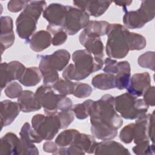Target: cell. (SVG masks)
<instances>
[{
    "label": "cell",
    "instance_id": "obj_28",
    "mask_svg": "<svg viewBox=\"0 0 155 155\" xmlns=\"http://www.w3.org/2000/svg\"><path fill=\"white\" fill-rule=\"evenodd\" d=\"M42 75L39 69L36 67L26 68L23 74L18 80L19 82L25 87H33L40 82Z\"/></svg>",
    "mask_w": 155,
    "mask_h": 155
},
{
    "label": "cell",
    "instance_id": "obj_30",
    "mask_svg": "<svg viewBox=\"0 0 155 155\" xmlns=\"http://www.w3.org/2000/svg\"><path fill=\"white\" fill-rule=\"evenodd\" d=\"M79 131L76 129L65 130L60 133L55 139V143L58 147L70 146L74 140V137Z\"/></svg>",
    "mask_w": 155,
    "mask_h": 155
},
{
    "label": "cell",
    "instance_id": "obj_26",
    "mask_svg": "<svg viewBox=\"0 0 155 155\" xmlns=\"http://www.w3.org/2000/svg\"><path fill=\"white\" fill-rule=\"evenodd\" d=\"M96 143L97 142L93 135L79 132L75 136L71 144L77 146L85 153L93 154Z\"/></svg>",
    "mask_w": 155,
    "mask_h": 155
},
{
    "label": "cell",
    "instance_id": "obj_29",
    "mask_svg": "<svg viewBox=\"0 0 155 155\" xmlns=\"http://www.w3.org/2000/svg\"><path fill=\"white\" fill-rule=\"evenodd\" d=\"M47 30L49 31L52 36L51 44L54 46H58L64 44L67 39V34L64 30L60 27L48 25Z\"/></svg>",
    "mask_w": 155,
    "mask_h": 155
},
{
    "label": "cell",
    "instance_id": "obj_39",
    "mask_svg": "<svg viewBox=\"0 0 155 155\" xmlns=\"http://www.w3.org/2000/svg\"><path fill=\"white\" fill-rule=\"evenodd\" d=\"M134 123H131L125 125L119 133V139L120 140L126 143H130L133 140Z\"/></svg>",
    "mask_w": 155,
    "mask_h": 155
},
{
    "label": "cell",
    "instance_id": "obj_17",
    "mask_svg": "<svg viewBox=\"0 0 155 155\" xmlns=\"http://www.w3.org/2000/svg\"><path fill=\"white\" fill-rule=\"evenodd\" d=\"M21 108L18 102L10 100L1 102V129L10 125L18 116Z\"/></svg>",
    "mask_w": 155,
    "mask_h": 155
},
{
    "label": "cell",
    "instance_id": "obj_21",
    "mask_svg": "<svg viewBox=\"0 0 155 155\" xmlns=\"http://www.w3.org/2000/svg\"><path fill=\"white\" fill-rule=\"evenodd\" d=\"M79 40L85 50L94 56L102 59L104 58V47L100 38L88 36L82 31L79 36Z\"/></svg>",
    "mask_w": 155,
    "mask_h": 155
},
{
    "label": "cell",
    "instance_id": "obj_8",
    "mask_svg": "<svg viewBox=\"0 0 155 155\" xmlns=\"http://www.w3.org/2000/svg\"><path fill=\"white\" fill-rule=\"evenodd\" d=\"M31 126L38 135L45 140H51L61 129L57 113L45 115L35 114L31 119Z\"/></svg>",
    "mask_w": 155,
    "mask_h": 155
},
{
    "label": "cell",
    "instance_id": "obj_40",
    "mask_svg": "<svg viewBox=\"0 0 155 155\" xmlns=\"http://www.w3.org/2000/svg\"><path fill=\"white\" fill-rule=\"evenodd\" d=\"M30 1H10L7 4L8 10L12 13H17L24 10Z\"/></svg>",
    "mask_w": 155,
    "mask_h": 155
},
{
    "label": "cell",
    "instance_id": "obj_18",
    "mask_svg": "<svg viewBox=\"0 0 155 155\" xmlns=\"http://www.w3.org/2000/svg\"><path fill=\"white\" fill-rule=\"evenodd\" d=\"M13 29V22L12 18L8 16H1L0 44L5 49L12 47L14 44L15 36Z\"/></svg>",
    "mask_w": 155,
    "mask_h": 155
},
{
    "label": "cell",
    "instance_id": "obj_23",
    "mask_svg": "<svg viewBox=\"0 0 155 155\" xmlns=\"http://www.w3.org/2000/svg\"><path fill=\"white\" fill-rule=\"evenodd\" d=\"M18 103L19 105L21 111L24 113L36 111L41 108L38 102L35 93L30 90H24L18 97Z\"/></svg>",
    "mask_w": 155,
    "mask_h": 155
},
{
    "label": "cell",
    "instance_id": "obj_43",
    "mask_svg": "<svg viewBox=\"0 0 155 155\" xmlns=\"http://www.w3.org/2000/svg\"><path fill=\"white\" fill-rule=\"evenodd\" d=\"M154 110L153 113L150 114L149 125H148V135L150 140L154 143Z\"/></svg>",
    "mask_w": 155,
    "mask_h": 155
},
{
    "label": "cell",
    "instance_id": "obj_41",
    "mask_svg": "<svg viewBox=\"0 0 155 155\" xmlns=\"http://www.w3.org/2000/svg\"><path fill=\"white\" fill-rule=\"evenodd\" d=\"M105 65L103 71L107 73L116 74L117 72V61L115 59H113L110 58H107L104 61Z\"/></svg>",
    "mask_w": 155,
    "mask_h": 155
},
{
    "label": "cell",
    "instance_id": "obj_14",
    "mask_svg": "<svg viewBox=\"0 0 155 155\" xmlns=\"http://www.w3.org/2000/svg\"><path fill=\"white\" fill-rule=\"evenodd\" d=\"M111 1H74V5L85 12L89 16L99 17L102 16L109 8Z\"/></svg>",
    "mask_w": 155,
    "mask_h": 155
},
{
    "label": "cell",
    "instance_id": "obj_38",
    "mask_svg": "<svg viewBox=\"0 0 155 155\" xmlns=\"http://www.w3.org/2000/svg\"><path fill=\"white\" fill-rule=\"evenodd\" d=\"M22 86L16 82H12L6 87L4 93L10 99H15L18 97L22 93Z\"/></svg>",
    "mask_w": 155,
    "mask_h": 155
},
{
    "label": "cell",
    "instance_id": "obj_2",
    "mask_svg": "<svg viewBox=\"0 0 155 155\" xmlns=\"http://www.w3.org/2000/svg\"><path fill=\"white\" fill-rule=\"evenodd\" d=\"M72 60L74 64L68 65L62 73L64 79L70 81L85 79L92 73L102 69L104 65L102 58L94 56L85 49L74 51Z\"/></svg>",
    "mask_w": 155,
    "mask_h": 155
},
{
    "label": "cell",
    "instance_id": "obj_25",
    "mask_svg": "<svg viewBox=\"0 0 155 155\" xmlns=\"http://www.w3.org/2000/svg\"><path fill=\"white\" fill-rule=\"evenodd\" d=\"M110 24L105 21H90L82 31L88 36L100 38L107 34Z\"/></svg>",
    "mask_w": 155,
    "mask_h": 155
},
{
    "label": "cell",
    "instance_id": "obj_34",
    "mask_svg": "<svg viewBox=\"0 0 155 155\" xmlns=\"http://www.w3.org/2000/svg\"><path fill=\"white\" fill-rule=\"evenodd\" d=\"M130 50H140L147 45L145 38L140 34L130 32L129 35Z\"/></svg>",
    "mask_w": 155,
    "mask_h": 155
},
{
    "label": "cell",
    "instance_id": "obj_3",
    "mask_svg": "<svg viewBox=\"0 0 155 155\" xmlns=\"http://www.w3.org/2000/svg\"><path fill=\"white\" fill-rule=\"evenodd\" d=\"M44 1H30L16 21V31L19 38L28 41L36 30L38 19L45 8Z\"/></svg>",
    "mask_w": 155,
    "mask_h": 155
},
{
    "label": "cell",
    "instance_id": "obj_33",
    "mask_svg": "<svg viewBox=\"0 0 155 155\" xmlns=\"http://www.w3.org/2000/svg\"><path fill=\"white\" fill-rule=\"evenodd\" d=\"M155 53L152 51H148L140 55L137 59L138 64L140 67L148 68L152 71L154 70Z\"/></svg>",
    "mask_w": 155,
    "mask_h": 155
},
{
    "label": "cell",
    "instance_id": "obj_42",
    "mask_svg": "<svg viewBox=\"0 0 155 155\" xmlns=\"http://www.w3.org/2000/svg\"><path fill=\"white\" fill-rule=\"evenodd\" d=\"M154 87L150 86L143 94V100L148 106L154 107L155 105L154 101Z\"/></svg>",
    "mask_w": 155,
    "mask_h": 155
},
{
    "label": "cell",
    "instance_id": "obj_37",
    "mask_svg": "<svg viewBox=\"0 0 155 155\" xmlns=\"http://www.w3.org/2000/svg\"><path fill=\"white\" fill-rule=\"evenodd\" d=\"M133 153L136 154H154V144L150 143V142L137 144L132 148Z\"/></svg>",
    "mask_w": 155,
    "mask_h": 155
},
{
    "label": "cell",
    "instance_id": "obj_7",
    "mask_svg": "<svg viewBox=\"0 0 155 155\" xmlns=\"http://www.w3.org/2000/svg\"><path fill=\"white\" fill-rule=\"evenodd\" d=\"M124 26L129 29H137L143 27L145 24L152 21L155 16V1H142L140 7L136 10H127L123 8Z\"/></svg>",
    "mask_w": 155,
    "mask_h": 155
},
{
    "label": "cell",
    "instance_id": "obj_36",
    "mask_svg": "<svg viewBox=\"0 0 155 155\" xmlns=\"http://www.w3.org/2000/svg\"><path fill=\"white\" fill-rule=\"evenodd\" d=\"M57 115L61 122V129L67 128L73 122L74 119V114L71 110L58 111Z\"/></svg>",
    "mask_w": 155,
    "mask_h": 155
},
{
    "label": "cell",
    "instance_id": "obj_24",
    "mask_svg": "<svg viewBox=\"0 0 155 155\" xmlns=\"http://www.w3.org/2000/svg\"><path fill=\"white\" fill-rule=\"evenodd\" d=\"M117 72L115 75L116 88L119 90L126 89L131 78V67L127 61L117 62Z\"/></svg>",
    "mask_w": 155,
    "mask_h": 155
},
{
    "label": "cell",
    "instance_id": "obj_45",
    "mask_svg": "<svg viewBox=\"0 0 155 155\" xmlns=\"http://www.w3.org/2000/svg\"><path fill=\"white\" fill-rule=\"evenodd\" d=\"M114 3L120 7H122L123 8H125L127 6H129L132 3V1H114Z\"/></svg>",
    "mask_w": 155,
    "mask_h": 155
},
{
    "label": "cell",
    "instance_id": "obj_4",
    "mask_svg": "<svg viewBox=\"0 0 155 155\" xmlns=\"http://www.w3.org/2000/svg\"><path fill=\"white\" fill-rule=\"evenodd\" d=\"M39 69L43 78L44 85H51L59 79L58 71L64 70L70 59L69 51L59 49L51 54L40 56Z\"/></svg>",
    "mask_w": 155,
    "mask_h": 155
},
{
    "label": "cell",
    "instance_id": "obj_13",
    "mask_svg": "<svg viewBox=\"0 0 155 155\" xmlns=\"http://www.w3.org/2000/svg\"><path fill=\"white\" fill-rule=\"evenodd\" d=\"M151 86V77L148 72L134 74L127 87L128 93L136 97L143 96L145 90Z\"/></svg>",
    "mask_w": 155,
    "mask_h": 155
},
{
    "label": "cell",
    "instance_id": "obj_22",
    "mask_svg": "<svg viewBox=\"0 0 155 155\" xmlns=\"http://www.w3.org/2000/svg\"><path fill=\"white\" fill-rule=\"evenodd\" d=\"M52 36L47 30H39L29 39L30 48L35 52H41L51 44Z\"/></svg>",
    "mask_w": 155,
    "mask_h": 155
},
{
    "label": "cell",
    "instance_id": "obj_35",
    "mask_svg": "<svg viewBox=\"0 0 155 155\" xmlns=\"http://www.w3.org/2000/svg\"><path fill=\"white\" fill-rule=\"evenodd\" d=\"M74 87L73 94L78 98H85L91 95L93 91L91 87L88 84L74 82Z\"/></svg>",
    "mask_w": 155,
    "mask_h": 155
},
{
    "label": "cell",
    "instance_id": "obj_31",
    "mask_svg": "<svg viewBox=\"0 0 155 155\" xmlns=\"http://www.w3.org/2000/svg\"><path fill=\"white\" fill-rule=\"evenodd\" d=\"M51 87L53 89L58 93V94L67 96L73 94L74 84V82H72L71 81L65 79H59L53 84Z\"/></svg>",
    "mask_w": 155,
    "mask_h": 155
},
{
    "label": "cell",
    "instance_id": "obj_16",
    "mask_svg": "<svg viewBox=\"0 0 155 155\" xmlns=\"http://www.w3.org/2000/svg\"><path fill=\"white\" fill-rule=\"evenodd\" d=\"M21 139L12 132L6 133L0 140V154L8 155L22 154Z\"/></svg>",
    "mask_w": 155,
    "mask_h": 155
},
{
    "label": "cell",
    "instance_id": "obj_19",
    "mask_svg": "<svg viewBox=\"0 0 155 155\" xmlns=\"http://www.w3.org/2000/svg\"><path fill=\"white\" fill-rule=\"evenodd\" d=\"M94 154H130L128 150L120 143L110 140L97 142L94 153Z\"/></svg>",
    "mask_w": 155,
    "mask_h": 155
},
{
    "label": "cell",
    "instance_id": "obj_15",
    "mask_svg": "<svg viewBox=\"0 0 155 155\" xmlns=\"http://www.w3.org/2000/svg\"><path fill=\"white\" fill-rule=\"evenodd\" d=\"M67 11V5L59 3H51L45 7L42 16L49 25L62 28L64 18Z\"/></svg>",
    "mask_w": 155,
    "mask_h": 155
},
{
    "label": "cell",
    "instance_id": "obj_44",
    "mask_svg": "<svg viewBox=\"0 0 155 155\" xmlns=\"http://www.w3.org/2000/svg\"><path fill=\"white\" fill-rule=\"evenodd\" d=\"M58 145L55 142L48 140L43 144V150L46 153H50L53 154L58 150Z\"/></svg>",
    "mask_w": 155,
    "mask_h": 155
},
{
    "label": "cell",
    "instance_id": "obj_1",
    "mask_svg": "<svg viewBox=\"0 0 155 155\" xmlns=\"http://www.w3.org/2000/svg\"><path fill=\"white\" fill-rule=\"evenodd\" d=\"M114 97L110 94L103 95L99 100L93 101L90 116L92 135L102 140H111L117 135V130L123 120L114 105Z\"/></svg>",
    "mask_w": 155,
    "mask_h": 155
},
{
    "label": "cell",
    "instance_id": "obj_10",
    "mask_svg": "<svg viewBox=\"0 0 155 155\" xmlns=\"http://www.w3.org/2000/svg\"><path fill=\"white\" fill-rule=\"evenodd\" d=\"M36 97L44 108L45 114H55L58 111V107L63 95L55 93L51 85H42L37 88Z\"/></svg>",
    "mask_w": 155,
    "mask_h": 155
},
{
    "label": "cell",
    "instance_id": "obj_20",
    "mask_svg": "<svg viewBox=\"0 0 155 155\" xmlns=\"http://www.w3.org/2000/svg\"><path fill=\"white\" fill-rule=\"evenodd\" d=\"M150 114H145L137 119L134 125V143H139L150 142L148 135V125Z\"/></svg>",
    "mask_w": 155,
    "mask_h": 155
},
{
    "label": "cell",
    "instance_id": "obj_11",
    "mask_svg": "<svg viewBox=\"0 0 155 155\" xmlns=\"http://www.w3.org/2000/svg\"><path fill=\"white\" fill-rule=\"evenodd\" d=\"M19 135L22 146V154H39V151L35 143H41L43 139L34 130L28 122L23 124Z\"/></svg>",
    "mask_w": 155,
    "mask_h": 155
},
{
    "label": "cell",
    "instance_id": "obj_32",
    "mask_svg": "<svg viewBox=\"0 0 155 155\" xmlns=\"http://www.w3.org/2000/svg\"><path fill=\"white\" fill-rule=\"evenodd\" d=\"M93 102V100L87 99L81 104L74 105L72 107L71 110L73 111L76 118L83 120L90 116V111Z\"/></svg>",
    "mask_w": 155,
    "mask_h": 155
},
{
    "label": "cell",
    "instance_id": "obj_27",
    "mask_svg": "<svg viewBox=\"0 0 155 155\" xmlns=\"http://www.w3.org/2000/svg\"><path fill=\"white\" fill-rule=\"evenodd\" d=\"M91 84L96 88L108 90L116 88L115 75L111 73H101L94 76L91 79Z\"/></svg>",
    "mask_w": 155,
    "mask_h": 155
},
{
    "label": "cell",
    "instance_id": "obj_5",
    "mask_svg": "<svg viewBox=\"0 0 155 155\" xmlns=\"http://www.w3.org/2000/svg\"><path fill=\"white\" fill-rule=\"evenodd\" d=\"M130 31L120 24H110L107 32L105 51L110 58L122 59L130 51Z\"/></svg>",
    "mask_w": 155,
    "mask_h": 155
},
{
    "label": "cell",
    "instance_id": "obj_9",
    "mask_svg": "<svg viewBox=\"0 0 155 155\" xmlns=\"http://www.w3.org/2000/svg\"><path fill=\"white\" fill-rule=\"evenodd\" d=\"M90 21V16L85 12L70 5H67V11L62 28L68 35H74L84 28Z\"/></svg>",
    "mask_w": 155,
    "mask_h": 155
},
{
    "label": "cell",
    "instance_id": "obj_12",
    "mask_svg": "<svg viewBox=\"0 0 155 155\" xmlns=\"http://www.w3.org/2000/svg\"><path fill=\"white\" fill-rule=\"evenodd\" d=\"M25 69V67L18 61H11L8 63L2 62L0 68L1 90H2L12 81L19 80Z\"/></svg>",
    "mask_w": 155,
    "mask_h": 155
},
{
    "label": "cell",
    "instance_id": "obj_6",
    "mask_svg": "<svg viewBox=\"0 0 155 155\" xmlns=\"http://www.w3.org/2000/svg\"><path fill=\"white\" fill-rule=\"evenodd\" d=\"M114 105L120 117L128 120L136 119L147 114L149 108L143 99L138 98L128 92L114 97Z\"/></svg>",
    "mask_w": 155,
    "mask_h": 155
}]
</instances>
